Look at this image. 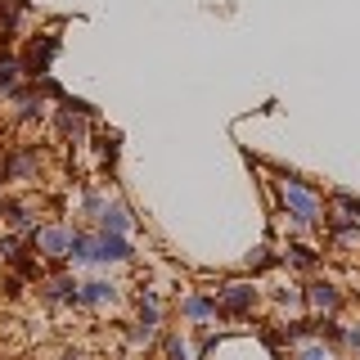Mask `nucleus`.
Listing matches in <instances>:
<instances>
[{"instance_id":"9","label":"nucleus","mask_w":360,"mask_h":360,"mask_svg":"<svg viewBox=\"0 0 360 360\" xmlns=\"http://www.w3.org/2000/svg\"><path fill=\"white\" fill-rule=\"evenodd\" d=\"M90 248H95V239L72 234V239H68V257H72V262H90Z\"/></svg>"},{"instance_id":"6","label":"nucleus","mask_w":360,"mask_h":360,"mask_svg":"<svg viewBox=\"0 0 360 360\" xmlns=\"http://www.w3.org/2000/svg\"><path fill=\"white\" fill-rule=\"evenodd\" d=\"M99 221H104V234H122V230H127V207H104V212H99Z\"/></svg>"},{"instance_id":"5","label":"nucleus","mask_w":360,"mask_h":360,"mask_svg":"<svg viewBox=\"0 0 360 360\" xmlns=\"http://www.w3.org/2000/svg\"><path fill=\"white\" fill-rule=\"evenodd\" d=\"M41 252L45 257H68V234L63 230H41Z\"/></svg>"},{"instance_id":"1","label":"nucleus","mask_w":360,"mask_h":360,"mask_svg":"<svg viewBox=\"0 0 360 360\" xmlns=\"http://www.w3.org/2000/svg\"><path fill=\"white\" fill-rule=\"evenodd\" d=\"M279 198H284L288 217L297 225H311L315 217H320V198H315L307 185H297V180H279Z\"/></svg>"},{"instance_id":"7","label":"nucleus","mask_w":360,"mask_h":360,"mask_svg":"<svg viewBox=\"0 0 360 360\" xmlns=\"http://www.w3.org/2000/svg\"><path fill=\"white\" fill-rule=\"evenodd\" d=\"M112 297V284H104V279H95V284H82V292H77V302H86V307H95V302Z\"/></svg>"},{"instance_id":"14","label":"nucleus","mask_w":360,"mask_h":360,"mask_svg":"<svg viewBox=\"0 0 360 360\" xmlns=\"http://www.w3.org/2000/svg\"><path fill=\"white\" fill-rule=\"evenodd\" d=\"M347 342H352V352H360V329H352V333H347Z\"/></svg>"},{"instance_id":"8","label":"nucleus","mask_w":360,"mask_h":360,"mask_svg":"<svg viewBox=\"0 0 360 360\" xmlns=\"http://www.w3.org/2000/svg\"><path fill=\"white\" fill-rule=\"evenodd\" d=\"M180 311H185V320H207V315L217 311V302H212V297H189Z\"/></svg>"},{"instance_id":"11","label":"nucleus","mask_w":360,"mask_h":360,"mask_svg":"<svg viewBox=\"0 0 360 360\" xmlns=\"http://www.w3.org/2000/svg\"><path fill=\"white\" fill-rule=\"evenodd\" d=\"M32 162H37V153H18L14 162H9V172H14V176H22V172H32Z\"/></svg>"},{"instance_id":"15","label":"nucleus","mask_w":360,"mask_h":360,"mask_svg":"<svg viewBox=\"0 0 360 360\" xmlns=\"http://www.w3.org/2000/svg\"><path fill=\"white\" fill-rule=\"evenodd\" d=\"M63 360H77V356H63Z\"/></svg>"},{"instance_id":"13","label":"nucleus","mask_w":360,"mask_h":360,"mask_svg":"<svg viewBox=\"0 0 360 360\" xmlns=\"http://www.w3.org/2000/svg\"><path fill=\"white\" fill-rule=\"evenodd\" d=\"M297 360H324V352H320V347H307V352H302Z\"/></svg>"},{"instance_id":"3","label":"nucleus","mask_w":360,"mask_h":360,"mask_svg":"<svg viewBox=\"0 0 360 360\" xmlns=\"http://www.w3.org/2000/svg\"><path fill=\"white\" fill-rule=\"evenodd\" d=\"M252 297H257V292L248 288V284H230V288H221V307H225V311H248V307H252Z\"/></svg>"},{"instance_id":"4","label":"nucleus","mask_w":360,"mask_h":360,"mask_svg":"<svg viewBox=\"0 0 360 360\" xmlns=\"http://www.w3.org/2000/svg\"><path fill=\"white\" fill-rule=\"evenodd\" d=\"M307 297H311V307H315V311H333V307H338V288H333V284H324V279H315V284L307 288Z\"/></svg>"},{"instance_id":"10","label":"nucleus","mask_w":360,"mask_h":360,"mask_svg":"<svg viewBox=\"0 0 360 360\" xmlns=\"http://www.w3.org/2000/svg\"><path fill=\"white\" fill-rule=\"evenodd\" d=\"M0 90H18V63L0 59Z\"/></svg>"},{"instance_id":"12","label":"nucleus","mask_w":360,"mask_h":360,"mask_svg":"<svg viewBox=\"0 0 360 360\" xmlns=\"http://www.w3.org/2000/svg\"><path fill=\"white\" fill-rule=\"evenodd\" d=\"M167 360H189V352H185V342H180V338L167 342Z\"/></svg>"},{"instance_id":"2","label":"nucleus","mask_w":360,"mask_h":360,"mask_svg":"<svg viewBox=\"0 0 360 360\" xmlns=\"http://www.w3.org/2000/svg\"><path fill=\"white\" fill-rule=\"evenodd\" d=\"M131 248L122 234H104V239H95V248H90V262H127Z\"/></svg>"}]
</instances>
